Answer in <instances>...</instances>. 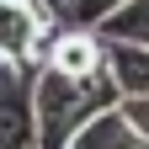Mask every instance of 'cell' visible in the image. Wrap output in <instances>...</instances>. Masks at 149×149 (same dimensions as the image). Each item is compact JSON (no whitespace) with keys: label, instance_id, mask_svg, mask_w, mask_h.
<instances>
[{"label":"cell","instance_id":"6da1fadb","mask_svg":"<svg viewBox=\"0 0 149 149\" xmlns=\"http://www.w3.org/2000/svg\"><path fill=\"white\" fill-rule=\"evenodd\" d=\"M117 85L112 74H91V80H69L59 69H37L32 80V112H37V133H43V149H69L74 133L96 117V112L117 107Z\"/></svg>","mask_w":149,"mask_h":149},{"label":"cell","instance_id":"7a4b0ae2","mask_svg":"<svg viewBox=\"0 0 149 149\" xmlns=\"http://www.w3.org/2000/svg\"><path fill=\"white\" fill-rule=\"evenodd\" d=\"M53 0H0V59L6 64H43V53L59 32Z\"/></svg>","mask_w":149,"mask_h":149},{"label":"cell","instance_id":"3957f363","mask_svg":"<svg viewBox=\"0 0 149 149\" xmlns=\"http://www.w3.org/2000/svg\"><path fill=\"white\" fill-rule=\"evenodd\" d=\"M43 64H6L0 59V149H43L32 112V80Z\"/></svg>","mask_w":149,"mask_h":149},{"label":"cell","instance_id":"277c9868","mask_svg":"<svg viewBox=\"0 0 149 149\" xmlns=\"http://www.w3.org/2000/svg\"><path fill=\"white\" fill-rule=\"evenodd\" d=\"M43 64L48 69H59L69 74V80H91V74H107V37L96 27H74L64 22L59 32H53V43L43 53Z\"/></svg>","mask_w":149,"mask_h":149},{"label":"cell","instance_id":"5b68a950","mask_svg":"<svg viewBox=\"0 0 149 149\" xmlns=\"http://www.w3.org/2000/svg\"><path fill=\"white\" fill-rule=\"evenodd\" d=\"M107 74L117 85V96H149V43L107 37Z\"/></svg>","mask_w":149,"mask_h":149},{"label":"cell","instance_id":"8992f818","mask_svg":"<svg viewBox=\"0 0 149 149\" xmlns=\"http://www.w3.org/2000/svg\"><path fill=\"white\" fill-rule=\"evenodd\" d=\"M69 149H139V133L128 128L123 107H107V112H96V117L74 133Z\"/></svg>","mask_w":149,"mask_h":149},{"label":"cell","instance_id":"52a82bcc","mask_svg":"<svg viewBox=\"0 0 149 149\" xmlns=\"http://www.w3.org/2000/svg\"><path fill=\"white\" fill-rule=\"evenodd\" d=\"M101 37H128V43H149V0H133L123 6L112 22L101 27Z\"/></svg>","mask_w":149,"mask_h":149},{"label":"cell","instance_id":"ba28073f","mask_svg":"<svg viewBox=\"0 0 149 149\" xmlns=\"http://www.w3.org/2000/svg\"><path fill=\"white\" fill-rule=\"evenodd\" d=\"M123 6H133V0H64V16H69L74 27H96L101 32Z\"/></svg>","mask_w":149,"mask_h":149},{"label":"cell","instance_id":"9c48e42d","mask_svg":"<svg viewBox=\"0 0 149 149\" xmlns=\"http://www.w3.org/2000/svg\"><path fill=\"white\" fill-rule=\"evenodd\" d=\"M117 107H123V117H128V128L139 133V144H149V96H123Z\"/></svg>","mask_w":149,"mask_h":149},{"label":"cell","instance_id":"30bf717a","mask_svg":"<svg viewBox=\"0 0 149 149\" xmlns=\"http://www.w3.org/2000/svg\"><path fill=\"white\" fill-rule=\"evenodd\" d=\"M139 149H149V144H139Z\"/></svg>","mask_w":149,"mask_h":149},{"label":"cell","instance_id":"8fae6325","mask_svg":"<svg viewBox=\"0 0 149 149\" xmlns=\"http://www.w3.org/2000/svg\"><path fill=\"white\" fill-rule=\"evenodd\" d=\"M59 6H64V0H59Z\"/></svg>","mask_w":149,"mask_h":149}]
</instances>
